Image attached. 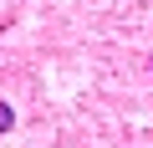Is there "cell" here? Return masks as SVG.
Masks as SVG:
<instances>
[{"mask_svg":"<svg viewBox=\"0 0 153 148\" xmlns=\"http://www.w3.org/2000/svg\"><path fill=\"white\" fill-rule=\"evenodd\" d=\"M16 128V112H10V102H0V133H10Z\"/></svg>","mask_w":153,"mask_h":148,"instance_id":"obj_1","label":"cell"}]
</instances>
